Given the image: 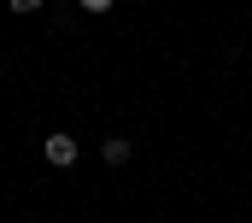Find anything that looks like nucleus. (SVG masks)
<instances>
[{"mask_svg": "<svg viewBox=\"0 0 252 223\" xmlns=\"http://www.w3.org/2000/svg\"><path fill=\"white\" fill-rule=\"evenodd\" d=\"M41 153H47V165H59V170H70V165H76V135H64V129H53Z\"/></svg>", "mask_w": 252, "mask_h": 223, "instance_id": "nucleus-1", "label": "nucleus"}, {"mask_svg": "<svg viewBox=\"0 0 252 223\" xmlns=\"http://www.w3.org/2000/svg\"><path fill=\"white\" fill-rule=\"evenodd\" d=\"M100 153H106V165H129V141H124V135H106Z\"/></svg>", "mask_w": 252, "mask_h": 223, "instance_id": "nucleus-2", "label": "nucleus"}, {"mask_svg": "<svg viewBox=\"0 0 252 223\" xmlns=\"http://www.w3.org/2000/svg\"><path fill=\"white\" fill-rule=\"evenodd\" d=\"M35 6H41V0H12V12H35Z\"/></svg>", "mask_w": 252, "mask_h": 223, "instance_id": "nucleus-3", "label": "nucleus"}, {"mask_svg": "<svg viewBox=\"0 0 252 223\" xmlns=\"http://www.w3.org/2000/svg\"><path fill=\"white\" fill-rule=\"evenodd\" d=\"M82 6H88V12H112V0H82Z\"/></svg>", "mask_w": 252, "mask_h": 223, "instance_id": "nucleus-4", "label": "nucleus"}]
</instances>
